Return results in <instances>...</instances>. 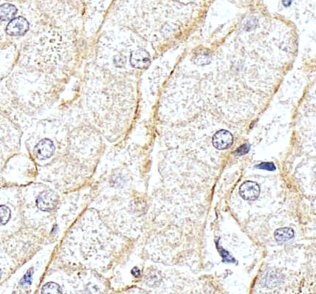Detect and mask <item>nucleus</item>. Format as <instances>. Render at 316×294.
Listing matches in <instances>:
<instances>
[{"instance_id": "1", "label": "nucleus", "mask_w": 316, "mask_h": 294, "mask_svg": "<svg viewBox=\"0 0 316 294\" xmlns=\"http://www.w3.org/2000/svg\"><path fill=\"white\" fill-rule=\"evenodd\" d=\"M58 202V196L51 190H46L40 193L37 198V206L40 210L49 212L56 208Z\"/></svg>"}, {"instance_id": "2", "label": "nucleus", "mask_w": 316, "mask_h": 294, "mask_svg": "<svg viewBox=\"0 0 316 294\" xmlns=\"http://www.w3.org/2000/svg\"><path fill=\"white\" fill-rule=\"evenodd\" d=\"M30 24L24 17L14 18L8 24L6 32L12 36H20L24 35L29 30Z\"/></svg>"}, {"instance_id": "3", "label": "nucleus", "mask_w": 316, "mask_h": 294, "mask_svg": "<svg viewBox=\"0 0 316 294\" xmlns=\"http://www.w3.org/2000/svg\"><path fill=\"white\" fill-rule=\"evenodd\" d=\"M56 147L54 144L50 139H43L38 142V144L34 148V152L37 158L39 160H46L52 157L54 153Z\"/></svg>"}, {"instance_id": "4", "label": "nucleus", "mask_w": 316, "mask_h": 294, "mask_svg": "<svg viewBox=\"0 0 316 294\" xmlns=\"http://www.w3.org/2000/svg\"><path fill=\"white\" fill-rule=\"evenodd\" d=\"M233 137L229 131L222 130H219L212 138V144L219 150L229 148L232 144Z\"/></svg>"}, {"instance_id": "5", "label": "nucleus", "mask_w": 316, "mask_h": 294, "mask_svg": "<svg viewBox=\"0 0 316 294\" xmlns=\"http://www.w3.org/2000/svg\"><path fill=\"white\" fill-rule=\"evenodd\" d=\"M260 188L256 182L247 181L242 184L240 188V194L244 200H256L259 196Z\"/></svg>"}, {"instance_id": "6", "label": "nucleus", "mask_w": 316, "mask_h": 294, "mask_svg": "<svg viewBox=\"0 0 316 294\" xmlns=\"http://www.w3.org/2000/svg\"><path fill=\"white\" fill-rule=\"evenodd\" d=\"M130 62L134 68H146L150 65V54L145 50H136L131 53Z\"/></svg>"}, {"instance_id": "7", "label": "nucleus", "mask_w": 316, "mask_h": 294, "mask_svg": "<svg viewBox=\"0 0 316 294\" xmlns=\"http://www.w3.org/2000/svg\"><path fill=\"white\" fill-rule=\"evenodd\" d=\"M294 236V230L292 228H284L276 230L274 233V238L276 242L280 244L284 243L290 240Z\"/></svg>"}, {"instance_id": "8", "label": "nucleus", "mask_w": 316, "mask_h": 294, "mask_svg": "<svg viewBox=\"0 0 316 294\" xmlns=\"http://www.w3.org/2000/svg\"><path fill=\"white\" fill-rule=\"evenodd\" d=\"M17 12V9L15 6L12 4H2L1 6V20L2 21H9L12 20Z\"/></svg>"}, {"instance_id": "9", "label": "nucleus", "mask_w": 316, "mask_h": 294, "mask_svg": "<svg viewBox=\"0 0 316 294\" xmlns=\"http://www.w3.org/2000/svg\"><path fill=\"white\" fill-rule=\"evenodd\" d=\"M42 294H61L62 290L60 286L56 282H48L42 288Z\"/></svg>"}, {"instance_id": "10", "label": "nucleus", "mask_w": 316, "mask_h": 294, "mask_svg": "<svg viewBox=\"0 0 316 294\" xmlns=\"http://www.w3.org/2000/svg\"><path fill=\"white\" fill-rule=\"evenodd\" d=\"M0 214H1L2 224H6L8 222V220H10V215H12L10 208H8L7 206H1Z\"/></svg>"}, {"instance_id": "11", "label": "nucleus", "mask_w": 316, "mask_h": 294, "mask_svg": "<svg viewBox=\"0 0 316 294\" xmlns=\"http://www.w3.org/2000/svg\"><path fill=\"white\" fill-rule=\"evenodd\" d=\"M256 168L270 172H273L276 170V167H275L274 164H272V162H262V164L256 166Z\"/></svg>"}, {"instance_id": "12", "label": "nucleus", "mask_w": 316, "mask_h": 294, "mask_svg": "<svg viewBox=\"0 0 316 294\" xmlns=\"http://www.w3.org/2000/svg\"><path fill=\"white\" fill-rule=\"evenodd\" d=\"M32 274H34V272H32V270H30L26 274L24 275L23 279L22 280L21 282H20V284L22 286H28V284H30L31 282H32Z\"/></svg>"}, {"instance_id": "13", "label": "nucleus", "mask_w": 316, "mask_h": 294, "mask_svg": "<svg viewBox=\"0 0 316 294\" xmlns=\"http://www.w3.org/2000/svg\"><path fill=\"white\" fill-rule=\"evenodd\" d=\"M219 252H220V256H222V258H224L225 261H228V262H234V259L230 256L229 253L228 252L225 251L223 248L219 247L218 248Z\"/></svg>"}, {"instance_id": "14", "label": "nucleus", "mask_w": 316, "mask_h": 294, "mask_svg": "<svg viewBox=\"0 0 316 294\" xmlns=\"http://www.w3.org/2000/svg\"><path fill=\"white\" fill-rule=\"evenodd\" d=\"M250 147L248 145L244 144L243 146L239 147L236 152V154L237 156H243V154H246L248 151H250Z\"/></svg>"}, {"instance_id": "15", "label": "nucleus", "mask_w": 316, "mask_h": 294, "mask_svg": "<svg viewBox=\"0 0 316 294\" xmlns=\"http://www.w3.org/2000/svg\"><path fill=\"white\" fill-rule=\"evenodd\" d=\"M132 274L134 275V278H139L140 276V270L137 267H134V270H132Z\"/></svg>"}, {"instance_id": "16", "label": "nucleus", "mask_w": 316, "mask_h": 294, "mask_svg": "<svg viewBox=\"0 0 316 294\" xmlns=\"http://www.w3.org/2000/svg\"><path fill=\"white\" fill-rule=\"evenodd\" d=\"M292 2V0H283V4L286 6H290V3Z\"/></svg>"}]
</instances>
